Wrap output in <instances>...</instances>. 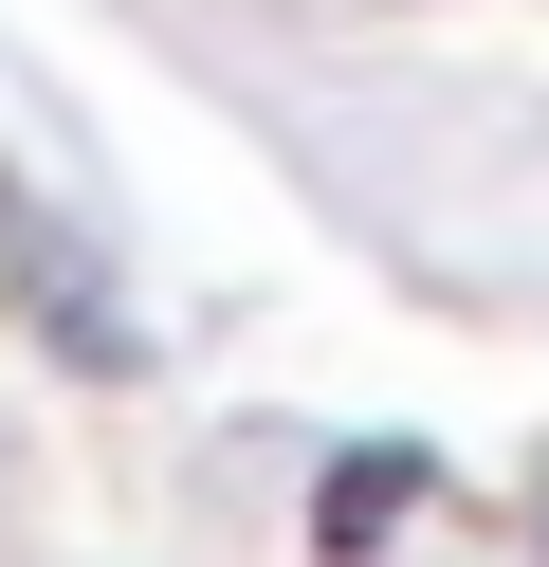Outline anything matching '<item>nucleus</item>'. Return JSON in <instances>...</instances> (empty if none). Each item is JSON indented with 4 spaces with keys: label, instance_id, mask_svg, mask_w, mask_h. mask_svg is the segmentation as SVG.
<instances>
[{
    "label": "nucleus",
    "instance_id": "f257e3e1",
    "mask_svg": "<svg viewBox=\"0 0 549 567\" xmlns=\"http://www.w3.org/2000/svg\"><path fill=\"white\" fill-rule=\"evenodd\" d=\"M0 330L55 348V367H129V348H146V330H129V293H110V257L19 184V165H0Z\"/></svg>",
    "mask_w": 549,
    "mask_h": 567
},
{
    "label": "nucleus",
    "instance_id": "f03ea898",
    "mask_svg": "<svg viewBox=\"0 0 549 567\" xmlns=\"http://www.w3.org/2000/svg\"><path fill=\"white\" fill-rule=\"evenodd\" d=\"M385 513H403V457H348V476H329V549H366Z\"/></svg>",
    "mask_w": 549,
    "mask_h": 567
}]
</instances>
